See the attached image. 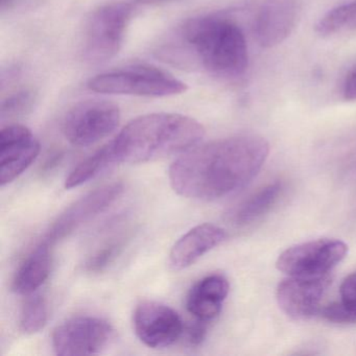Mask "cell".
<instances>
[{
  "instance_id": "cb8c5ba5",
  "label": "cell",
  "mask_w": 356,
  "mask_h": 356,
  "mask_svg": "<svg viewBox=\"0 0 356 356\" xmlns=\"http://www.w3.org/2000/svg\"><path fill=\"white\" fill-rule=\"evenodd\" d=\"M206 333H207V322L197 318V322L187 329V339L191 345L197 346L204 341Z\"/></svg>"
},
{
  "instance_id": "484cf974",
  "label": "cell",
  "mask_w": 356,
  "mask_h": 356,
  "mask_svg": "<svg viewBox=\"0 0 356 356\" xmlns=\"http://www.w3.org/2000/svg\"><path fill=\"white\" fill-rule=\"evenodd\" d=\"M136 1L137 3H140V5L154 6L168 3V1H172V0H136Z\"/></svg>"
},
{
  "instance_id": "ffe728a7",
  "label": "cell",
  "mask_w": 356,
  "mask_h": 356,
  "mask_svg": "<svg viewBox=\"0 0 356 356\" xmlns=\"http://www.w3.org/2000/svg\"><path fill=\"white\" fill-rule=\"evenodd\" d=\"M316 31L323 37L356 31V0L325 14L316 24Z\"/></svg>"
},
{
  "instance_id": "4fadbf2b",
  "label": "cell",
  "mask_w": 356,
  "mask_h": 356,
  "mask_svg": "<svg viewBox=\"0 0 356 356\" xmlns=\"http://www.w3.org/2000/svg\"><path fill=\"white\" fill-rule=\"evenodd\" d=\"M302 0H264L255 22L258 43L264 49L277 47L295 30Z\"/></svg>"
},
{
  "instance_id": "44dd1931",
  "label": "cell",
  "mask_w": 356,
  "mask_h": 356,
  "mask_svg": "<svg viewBox=\"0 0 356 356\" xmlns=\"http://www.w3.org/2000/svg\"><path fill=\"white\" fill-rule=\"evenodd\" d=\"M49 320V308L44 298L40 295H31L26 299L22 314L20 328L26 334H35L44 328Z\"/></svg>"
},
{
  "instance_id": "d6986e66",
  "label": "cell",
  "mask_w": 356,
  "mask_h": 356,
  "mask_svg": "<svg viewBox=\"0 0 356 356\" xmlns=\"http://www.w3.org/2000/svg\"><path fill=\"white\" fill-rule=\"evenodd\" d=\"M341 301L330 304L323 310V316L329 322L347 324L356 323V272L343 281L339 289Z\"/></svg>"
},
{
  "instance_id": "7c38bea8",
  "label": "cell",
  "mask_w": 356,
  "mask_h": 356,
  "mask_svg": "<svg viewBox=\"0 0 356 356\" xmlns=\"http://www.w3.org/2000/svg\"><path fill=\"white\" fill-rule=\"evenodd\" d=\"M329 281L327 275L291 276L283 280L277 289L279 306L287 316L296 320L310 318L318 312Z\"/></svg>"
},
{
  "instance_id": "ba28073f",
  "label": "cell",
  "mask_w": 356,
  "mask_h": 356,
  "mask_svg": "<svg viewBox=\"0 0 356 356\" xmlns=\"http://www.w3.org/2000/svg\"><path fill=\"white\" fill-rule=\"evenodd\" d=\"M348 247L337 239L323 238L293 245L277 260V268L289 276L327 275L347 255Z\"/></svg>"
},
{
  "instance_id": "30bf717a",
  "label": "cell",
  "mask_w": 356,
  "mask_h": 356,
  "mask_svg": "<svg viewBox=\"0 0 356 356\" xmlns=\"http://www.w3.org/2000/svg\"><path fill=\"white\" fill-rule=\"evenodd\" d=\"M135 333L145 346L154 349L176 343L183 331V321L176 310L165 304L143 301L133 316Z\"/></svg>"
},
{
  "instance_id": "3957f363",
  "label": "cell",
  "mask_w": 356,
  "mask_h": 356,
  "mask_svg": "<svg viewBox=\"0 0 356 356\" xmlns=\"http://www.w3.org/2000/svg\"><path fill=\"white\" fill-rule=\"evenodd\" d=\"M187 49L202 66L222 78H238L249 65L247 40L238 24L216 15L187 20L181 30Z\"/></svg>"
},
{
  "instance_id": "7a4b0ae2",
  "label": "cell",
  "mask_w": 356,
  "mask_h": 356,
  "mask_svg": "<svg viewBox=\"0 0 356 356\" xmlns=\"http://www.w3.org/2000/svg\"><path fill=\"white\" fill-rule=\"evenodd\" d=\"M205 129L189 116L152 113L129 122L110 141L115 163H143L197 147Z\"/></svg>"
},
{
  "instance_id": "7402d4cb",
  "label": "cell",
  "mask_w": 356,
  "mask_h": 356,
  "mask_svg": "<svg viewBox=\"0 0 356 356\" xmlns=\"http://www.w3.org/2000/svg\"><path fill=\"white\" fill-rule=\"evenodd\" d=\"M124 238L112 239L95 252L86 262V270L99 273L107 268L124 249Z\"/></svg>"
},
{
  "instance_id": "4316f807",
  "label": "cell",
  "mask_w": 356,
  "mask_h": 356,
  "mask_svg": "<svg viewBox=\"0 0 356 356\" xmlns=\"http://www.w3.org/2000/svg\"><path fill=\"white\" fill-rule=\"evenodd\" d=\"M12 3V0H0V3H1V8L5 9L6 7L10 5Z\"/></svg>"
},
{
  "instance_id": "9a60e30c",
  "label": "cell",
  "mask_w": 356,
  "mask_h": 356,
  "mask_svg": "<svg viewBox=\"0 0 356 356\" xmlns=\"http://www.w3.org/2000/svg\"><path fill=\"white\" fill-rule=\"evenodd\" d=\"M229 289L228 280L222 275H210L201 279L187 295V310L197 320H213L222 310Z\"/></svg>"
},
{
  "instance_id": "e0dca14e",
  "label": "cell",
  "mask_w": 356,
  "mask_h": 356,
  "mask_svg": "<svg viewBox=\"0 0 356 356\" xmlns=\"http://www.w3.org/2000/svg\"><path fill=\"white\" fill-rule=\"evenodd\" d=\"M282 191V184L273 183L245 200L233 213V220L239 226L251 224L273 207Z\"/></svg>"
},
{
  "instance_id": "5bb4252c",
  "label": "cell",
  "mask_w": 356,
  "mask_h": 356,
  "mask_svg": "<svg viewBox=\"0 0 356 356\" xmlns=\"http://www.w3.org/2000/svg\"><path fill=\"white\" fill-rule=\"evenodd\" d=\"M224 229L213 224L195 226L183 235L172 248L170 254V266L180 270L189 268L202 256L220 245L226 239Z\"/></svg>"
},
{
  "instance_id": "277c9868",
  "label": "cell",
  "mask_w": 356,
  "mask_h": 356,
  "mask_svg": "<svg viewBox=\"0 0 356 356\" xmlns=\"http://www.w3.org/2000/svg\"><path fill=\"white\" fill-rule=\"evenodd\" d=\"M91 91L103 95L168 97L182 95L188 86L172 74L147 65H134L99 74L88 82Z\"/></svg>"
},
{
  "instance_id": "5b68a950",
  "label": "cell",
  "mask_w": 356,
  "mask_h": 356,
  "mask_svg": "<svg viewBox=\"0 0 356 356\" xmlns=\"http://www.w3.org/2000/svg\"><path fill=\"white\" fill-rule=\"evenodd\" d=\"M133 9L118 3L97 10L87 28L84 56L91 64H103L115 57L124 42Z\"/></svg>"
},
{
  "instance_id": "52a82bcc",
  "label": "cell",
  "mask_w": 356,
  "mask_h": 356,
  "mask_svg": "<svg viewBox=\"0 0 356 356\" xmlns=\"http://www.w3.org/2000/svg\"><path fill=\"white\" fill-rule=\"evenodd\" d=\"M114 339V329L97 316H81L60 325L54 331L53 348L60 356L101 353Z\"/></svg>"
},
{
  "instance_id": "603a6c76",
  "label": "cell",
  "mask_w": 356,
  "mask_h": 356,
  "mask_svg": "<svg viewBox=\"0 0 356 356\" xmlns=\"http://www.w3.org/2000/svg\"><path fill=\"white\" fill-rule=\"evenodd\" d=\"M34 95L30 91H20L8 97L1 105V118H16L30 111L34 104Z\"/></svg>"
},
{
  "instance_id": "d4e9b609",
  "label": "cell",
  "mask_w": 356,
  "mask_h": 356,
  "mask_svg": "<svg viewBox=\"0 0 356 356\" xmlns=\"http://www.w3.org/2000/svg\"><path fill=\"white\" fill-rule=\"evenodd\" d=\"M343 93L347 101H356V68L346 79Z\"/></svg>"
},
{
  "instance_id": "6da1fadb",
  "label": "cell",
  "mask_w": 356,
  "mask_h": 356,
  "mask_svg": "<svg viewBox=\"0 0 356 356\" xmlns=\"http://www.w3.org/2000/svg\"><path fill=\"white\" fill-rule=\"evenodd\" d=\"M268 152V141L256 135L197 145L170 166V185L188 199H222L241 191L257 176Z\"/></svg>"
},
{
  "instance_id": "8fae6325",
  "label": "cell",
  "mask_w": 356,
  "mask_h": 356,
  "mask_svg": "<svg viewBox=\"0 0 356 356\" xmlns=\"http://www.w3.org/2000/svg\"><path fill=\"white\" fill-rule=\"evenodd\" d=\"M40 153V143L22 124H10L0 132V184L13 182Z\"/></svg>"
},
{
  "instance_id": "8992f818",
  "label": "cell",
  "mask_w": 356,
  "mask_h": 356,
  "mask_svg": "<svg viewBox=\"0 0 356 356\" xmlns=\"http://www.w3.org/2000/svg\"><path fill=\"white\" fill-rule=\"evenodd\" d=\"M120 122L118 105L105 99H87L74 105L66 114L64 135L76 147H89L109 136Z\"/></svg>"
},
{
  "instance_id": "2e32d148",
  "label": "cell",
  "mask_w": 356,
  "mask_h": 356,
  "mask_svg": "<svg viewBox=\"0 0 356 356\" xmlns=\"http://www.w3.org/2000/svg\"><path fill=\"white\" fill-rule=\"evenodd\" d=\"M51 247L42 241L20 264L13 280V291L16 293L33 295L47 280L51 268Z\"/></svg>"
},
{
  "instance_id": "ac0fdd59",
  "label": "cell",
  "mask_w": 356,
  "mask_h": 356,
  "mask_svg": "<svg viewBox=\"0 0 356 356\" xmlns=\"http://www.w3.org/2000/svg\"><path fill=\"white\" fill-rule=\"evenodd\" d=\"M115 164L109 145H104L99 151L81 162L67 177L65 181V188L72 189L81 186L91 179L99 176L109 166Z\"/></svg>"
},
{
  "instance_id": "9c48e42d",
  "label": "cell",
  "mask_w": 356,
  "mask_h": 356,
  "mask_svg": "<svg viewBox=\"0 0 356 356\" xmlns=\"http://www.w3.org/2000/svg\"><path fill=\"white\" fill-rule=\"evenodd\" d=\"M124 191L122 182L104 185L66 208L47 230L42 241L54 245L110 207Z\"/></svg>"
}]
</instances>
